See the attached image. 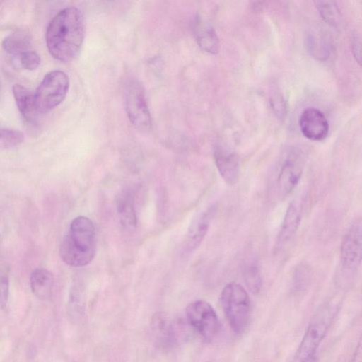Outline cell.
<instances>
[{
  "mask_svg": "<svg viewBox=\"0 0 362 362\" xmlns=\"http://www.w3.org/2000/svg\"><path fill=\"white\" fill-rule=\"evenodd\" d=\"M1 45L8 54L19 57L23 52L30 49L31 37L25 30H16L6 37Z\"/></svg>",
  "mask_w": 362,
  "mask_h": 362,
  "instance_id": "ac0fdd59",
  "label": "cell"
},
{
  "mask_svg": "<svg viewBox=\"0 0 362 362\" xmlns=\"http://www.w3.org/2000/svg\"><path fill=\"white\" fill-rule=\"evenodd\" d=\"M30 285L33 293L39 299H49L53 292L54 278L51 272L42 267L33 270L30 276Z\"/></svg>",
  "mask_w": 362,
  "mask_h": 362,
  "instance_id": "9a60e30c",
  "label": "cell"
},
{
  "mask_svg": "<svg viewBox=\"0 0 362 362\" xmlns=\"http://www.w3.org/2000/svg\"><path fill=\"white\" fill-rule=\"evenodd\" d=\"M12 93L23 117L28 123L35 124L38 112L35 106L33 93L20 84H15L13 86Z\"/></svg>",
  "mask_w": 362,
  "mask_h": 362,
  "instance_id": "2e32d148",
  "label": "cell"
},
{
  "mask_svg": "<svg viewBox=\"0 0 362 362\" xmlns=\"http://www.w3.org/2000/svg\"><path fill=\"white\" fill-rule=\"evenodd\" d=\"M0 4H1V2H0Z\"/></svg>",
  "mask_w": 362,
  "mask_h": 362,
  "instance_id": "f1b7e54d",
  "label": "cell"
},
{
  "mask_svg": "<svg viewBox=\"0 0 362 362\" xmlns=\"http://www.w3.org/2000/svg\"><path fill=\"white\" fill-rule=\"evenodd\" d=\"M302 204L293 200L286 211L277 238V247H282L289 242L296 234L300 223Z\"/></svg>",
  "mask_w": 362,
  "mask_h": 362,
  "instance_id": "4fadbf2b",
  "label": "cell"
},
{
  "mask_svg": "<svg viewBox=\"0 0 362 362\" xmlns=\"http://www.w3.org/2000/svg\"><path fill=\"white\" fill-rule=\"evenodd\" d=\"M18 57L21 66L27 70H35L37 69L40 64V57L39 54L32 49L23 52Z\"/></svg>",
  "mask_w": 362,
  "mask_h": 362,
  "instance_id": "d4e9b609",
  "label": "cell"
},
{
  "mask_svg": "<svg viewBox=\"0 0 362 362\" xmlns=\"http://www.w3.org/2000/svg\"><path fill=\"white\" fill-rule=\"evenodd\" d=\"M24 140L23 134L18 130L0 128V148H12Z\"/></svg>",
  "mask_w": 362,
  "mask_h": 362,
  "instance_id": "603a6c76",
  "label": "cell"
},
{
  "mask_svg": "<svg viewBox=\"0 0 362 362\" xmlns=\"http://www.w3.org/2000/svg\"><path fill=\"white\" fill-rule=\"evenodd\" d=\"M69 88V78L60 70L47 73L33 93L35 106L38 114L47 113L65 98Z\"/></svg>",
  "mask_w": 362,
  "mask_h": 362,
  "instance_id": "277c9868",
  "label": "cell"
},
{
  "mask_svg": "<svg viewBox=\"0 0 362 362\" xmlns=\"http://www.w3.org/2000/svg\"><path fill=\"white\" fill-rule=\"evenodd\" d=\"M306 47L313 57L319 60L327 59L331 51V42L329 36L323 32L312 31L306 37Z\"/></svg>",
  "mask_w": 362,
  "mask_h": 362,
  "instance_id": "e0dca14e",
  "label": "cell"
},
{
  "mask_svg": "<svg viewBox=\"0 0 362 362\" xmlns=\"http://www.w3.org/2000/svg\"><path fill=\"white\" fill-rule=\"evenodd\" d=\"M302 362H316V360H315V357H312L305 361H302Z\"/></svg>",
  "mask_w": 362,
  "mask_h": 362,
  "instance_id": "83f0119b",
  "label": "cell"
},
{
  "mask_svg": "<svg viewBox=\"0 0 362 362\" xmlns=\"http://www.w3.org/2000/svg\"><path fill=\"white\" fill-rule=\"evenodd\" d=\"M245 284L253 293H258L262 287V276L259 269L254 262L247 265L244 272Z\"/></svg>",
  "mask_w": 362,
  "mask_h": 362,
  "instance_id": "44dd1931",
  "label": "cell"
},
{
  "mask_svg": "<svg viewBox=\"0 0 362 362\" xmlns=\"http://www.w3.org/2000/svg\"><path fill=\"white\" fill-rule=\"evenodd\" d=\"M299 127L305 138L315 141L324 140L329 132L327 117L320 110L315 107H308L301 112Z\"/></svg>",
  "mask_w": 362,
  "mask_h": 362,
  "instance_id": "30bf717a",
  "label": "cell"
},
{
  "mask_svg": "<svg viewBox=\"0 0 362 362\" xmlns=\"http://www.w3.org/2000/svg\"><path fill=\"white\" fill-rule=\"evenodd\" d=\"M186 316L189 325L205 341H211L218 334L221 323L216 311L208 302L204 300L192 302L187 306Z\"/></svg>",
  "mask_w": 362,
  "mask_h": 362,
  "instance_id": "8992f818",
  "label": "cell"
},
{
  "mask_svg": "<svg viewBox=\"0 0 362 362\" xmlns=\"http://www.w3.org/2000/svg\"><path fill=\"white\" fill-rule=\"evenodd\" d=\"M10 269L7 265L0 267V308L6 306L9 296Z\"/></svg>",
  "mask_w": 362,
  "mask_h": 362,
  "instance_id": "cb8c5ba5",
  "label": "cell"
},
{
  "mask_svg": "<svg viewBox=\"0 0 362 362\" xmlns=\"http://www.w3.org/2000/svg\"><path fill=\"white\" fill-rule=\"evenodd\" d=\"M211 211H204L198 215L190 224L187 233V246L196 248L207 233L211 220Z\"/></svg>",
  "mask_w": 362,
  "mask_h": 362,
  "instance_id": "d6986e66",
  "label": "cell"
},
{
  "mask_svg": "<svg viewBox=\"0 0 362 362\" xmlns=\"http://www.w3.org/2000/svg\"><path fill=\"white\" fill-rule=\"evenodd\" d=\"M118 211L123 224L134 227L136 224L135 211L130 197L121 198L118 204Z\"/></svg>",
  "mask_w": 362,
  "mask_h": 362,
  "instance_id": "7402d4cb",
  "label": "cell"
},
{
  "mask_svg": "<svg viewBox=\"0 0 362 362\" xmlns=\"http://www.w3.org/2000/svg\"><path fill=\"white\" fill-rule=\"evenodd\" d=\"M314 4L323 20L329 25L333 28H338L340 16L337 2L332 1H315Z\"/></svg>",
  "mask_w": 362,
  "mask_h": 362,
  "instance_id": "ffe728a7",
  "label": "cell"
},
{
  "mask_svg": "<svg viewBox=\"0 0 362 362\" xmlns=\"http://www.w3.org/2000/svg\"><path fill=\"white\" fill-rule=\"evenodd\" d=\"M124 103L127 116L139 130L147 131L151 127V117L141 85L136 80L127 83L124 90Z\"/></svg>",
  "mask_w": 362,
  "mask_h": 362,
  "instance_id": "52a82bcc",
  "label": "cell"
},
{
  "mask_svg": "<svg viewBox=\"0 0 362 362\" xmlns=\"http://www.w3.org/2000/svg\"><path fill=\"white\" fill-rule=\"evenodd\" d=\"M337 311L336 306H322L311 319L297 349L296 358L298 362L315 356L317 347L324 339Z\"/></svg>",
  "mask_w": 362,
  "mask_h": 362,
  "instance_id": "5b68a950",
  "label": "cell"
},
{
  "mask_svg": "<svg viewBox=\"0 0 362 362\" xmlns=\"http://www.w3.org/2000/svg\"><path fill=\"white\" fill-rule=\"evenodd\" d=\"M85 35L82 13L76 7L59 11L49 22L45 34L46 44L56 59L69 62L78 54Z\"/></svg>",
  "mask_w": 362,
  "mask_h": 362,
  "instance_id": "6da1fadb",
  "label": "cell"
},
{
  "mask_svg": "<svg viewBox=\"0 0 362 362\" xmlns=\"http://www.w3.org/2000/svg\"><path fill=\"white\" fill-rule=\"evenodd\" d=\"M216 168L226 182L235 184L239 176V163L236 155L223 146L216 147L214 153Z\"/></svg>",
  "mask_w": 362,
  "mask_h": 362,
  "instance_id": "8fae6325",
  "label": "cell"
},
{
  "mask_svg": "<svg viewBox=\"0 0 362 362\" xmlns=\"http://www.w3.org/2000/svg\"><path fill=\"white\" fill-rule=\"evenodd\" d=\"M156 344L163 350L170 349L175 342V332L171 322L163 313H155L151 321Z\"/></svg>",
  "mask_w": 362,
  "mask_h": 362,
  "instance_id": "7c38bea8",
  "label": "cell"
},
{
  "mask_svg": "<svg viewBox=\"0 0 362 362\" xmlns=\"http://www.w3.org/2000/svg\"><path fill=\"white\" fill-rule=\"evenodd\" d=\"M192 30L199 46L205 52L215 54L219 51V40L214 28L202 19L193 22Z\"/></svg>",
  "mask_w": 362,
  "mask_h": 362,
  "instance_id": "5bb4252c",
  "label": "cell"
},
{
  "mask_svg": "<svg viewBox=\"0 0 362 362\" xmlns=\"http://www.w3.org/2000/svg\"><path fill=\"white\" fill-rule=\"evenodd\" d=\"M96 232L88 217L80 216L72 220L59 247L64 263L74 267H84L93 259L97 247Z\"/></svg>",
  "mask_w": 362,
  "mask_h": 362,
  "instance_id": "7a4b0ae2",
  "label": "cell"
},
{
  "mask_svg": "<svg viewBox=\"0 0 362 362\" xmlns=\"http://www.w3.org/2000/svg\"><path fill=\"white\" fill-rule=\"evenodd\" d=\"M304 163L303 155L300 151L293 150L286 156L277 175V189L281 197L288 195L298 185Z\"/></svg>",
  "mask_w": 362,
  "mask_h": 362,
  "instance_id": "ba28073f",
  "label": "cell"
},
{
  "mask_svg": "<svg viewBox=\"0 0 362 362\" xmlns=\"http://www.w3.org/2000/svg\"><path fill=\"white\" fill-rule=\"evenodd\" d=\"M271 105L279 118H284L286 112V103L280 93H275L271 98Z\"/></svg>",
  "mask_w": 362,
  "mask_h": 362,
  "instance_id": "484cf974",
  "label": "cell"
},
{
  "mask_svg": "<svg viewBox=\"0 0 362 362\" xmlns=\"http://www.w3.org/2000/svg\"><path fill=\"white\" fill-rule=\"evenodd\" d=\"M352 52L357 62L361 64V43L357 37H354L351 42Z\"/></svg>",
  "mask_w": 362,
  "mask_h": 362,
  "instance_id": "4316f807",
  "label": "cell"
},
{
  "mask_svg": "<svg viewBox=\"0 0 362 362\" xmlns=\"http://www.w3.org/2000/svg\"><path fill=\"white\" fill-rule=\"evenodd\" d=\"M361 221L358 219L351 225L341 242L340 255L344 268L352 270L361 265Z\"/></svg>",
  "mask_w": 362,
  "mask_h": 362,
  "instance_id": "9c48e42d",
  "label": "cell"
},
{
  "mask_svg": "<svg viewBox=\"0 0 362 362\" xmlns=\"http://www.w3.org/2000/svg\"><path fill=\"white\" fill-rule=\"evenodd\" d=\"M221 303L233 330L237 334L244 332L251 316V302L247 291L238 283H229L221 291Z\"/></svg>",
  "mask_w": 362,
  "mask_h": 362,
  "instance_id": "3957f363",
  "label": "cell"
}]
</instances>
